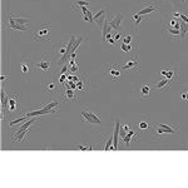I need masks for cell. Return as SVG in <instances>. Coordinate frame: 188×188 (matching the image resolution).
<instances>
[{
	"mask_svg": "<svg viewBox=\"0 0 188 188\" xmlns=\"http://www.w3.org/2000/svg\"><path fill=\"white\" fill-rule=\"evenodd\" d=\"M49 34H50V25L43 24L34 34H33V39L36 41H49L50 40Z\"/></svg>",
	"mask_w": 188,
	"mask_h": 188,
	"instance_id": "cell-1",
	"label": "cell"
},
{
	"mask_svg": "<svg viewBox=\"0 0 188 188\" xmlns=\"http://www.w3.org/2000/svg\"><path fill=\"white\" fill-rule=\"evenodd\" d=\"M104 74L107 77L110 78L112 82H115L120 78V74H122V66L117 65V64H109L104 66Z\"/></svg>",
	"mask_w": 188,
	"mask_h": 188,
	"instance_id": "cell-2",
	"label": "cell"
},
{
	"mask_svg": "<svg viewBox=\"0 0 188 188\" xmlns=\"http://www.w3.org/2000/svg\"><path fill=\"white\" fill-rule=\"evenodd\" d=\"M75 36L72 35L70 36V40H69V43L68 45H66V52L64 55H62V58L59 59V62H58V65H64V64H68V62L70 60V57H72V53H73V47H74V44H75Z\"/></svg>",
	"mask_w": 188,
	"mask_h": 188,
	"instance_id": "cell-3",
	"label": "cell"
},
{
	"mask_svg": "<svg viewBox=\"0 0 188 188\" xmlns=\"http://www.w3.org/2000/svg\"><path fill=\"white\" fill-rule=\"evenodd\" d=\"M178 75H179L178 69L175 68V66H172V65H164L162 68V70H161V77L168 78L172 82L175 80V78H177Z\"/></svg>",
	"mask_w": 188,
	"mask_h": 188,
	"instance_id": "cell-4",
	"label": "cell"
},
{
	"mask_svg": "<svg viewBox=\"0 0 188 188\" xmlns=\"http://www.w3.org/2000/svg\"><path fill=\"white\" fill-rule=\"evenodd\" d=\"M80 114H82L83 122L92 123V124H102V120L99 119V117L97 114H94V113L89 109H82Z\"/></svg>",
	"mask_w": 188,
	"mask_h": 188,
	"instance_id": "cell-5",
	"label": "cell"
},
{
	"mask_svg": "<svg viewBox=\"0 0 188 188\" xmlns=\"http://www.w3.org/2000/svg\"><path fill=\"white\" fill-rule=\"evenodd\" d=\"M123 70H133V72H139L140 66H139V55L136 54L133 58H131L124 65H122Z\"/></svg>",
	"mask_w": 188,
	"mask_h": 188,
	"instance_id": "cell-6",
	"label": "cell"
},
{
	"mask_svg": "<svg viewBox=\"0 0 188 188\" xmlns=\"http://www.w3.org/2000/svg\"><path fill=\"white\" fill-rule=\"evenodd\" d=\"M163 33H164L166 35H168L171 39L172 40H182V31H181V29H177V28H171V27H167V25L163 24Z\"/></svg>",
	"mask_w": 188,
	"mask_h": 188,
	"instance_id": "cell-7",
	"label": "cell"
},
{
	"mask_svg": "<svg viewBox=\"0 0 188 188\" xmlns=\"http://www.w3.org/2000/svg\"><path fill=\"white\" fill-rule=\"evenodd\" d=\"M59 112L58 108H54V109H45V108H41V109H36V110H31L27 113L28 118H34V117H39V115H44V114H50V113H57Z\"/></svg>",
	"mask_w": 188,
	"mask_h": 188,
	"instance_id": "cell-8",
	"label": "cell"
},
{
	"mask_svg": "<svg viewBox=\"0 0 188 188\" xmlns=\"http://www.w3.org/2000/svg\"><path fill=\"white\" fill-rule=\"evenodd\" d=\"M138 139H139V134H138L134 129H131V131L125 134V137H123V143H124L125 147H129L132 143V140L137 142Z\"/></svg>",
	"mask_w": 188,
	"mask_h": 188,
	"instance_id": "cell-9",
	"label": "cell"
},
{
	"mask_svg": "<svg viewBox=\"0 0 188 188\" xmlns=\"http://www.w3.org/2000/svg\"><path fill=\"white\" fill-rule=\"evenodd\" d=\"M34 68L41 70L43 73H47L50 68V57H44L40 62H38L36 64H34Z\"/></svg>",
	"mask_w": 188,
	"mask_h": 188,
	"instance_id": "cell-10",
	"label": "cell"
},
{
	"mask_svg": "<svg viewBox=\"0 0 188 188\" xmlns=\"http://www.w3.org/2000/svg\"><path fill=\"white\" fill-rule=\"evenodd\" d=\"M171 83H173L171 79L168 78H164V77H162L161 80H158V83H156V89L157 90H169L171 89Z\"/></svg>",
	"mask_w": 188,
	"mask_h": 188,
	"instance_id": "cell-11",
	"label": "cell"
},
{
	"mask_svg": "<svg viewBox=\"0 0 188 188\" xmlns=\"http://www.w3.org/2000/svg\"><path fill=\"white\" fill-rule=\"evenodd\" d=\"M18 98H19L18 94H14L13 97L9 98V102H8V107H6V110H9V113H14V112H16V110L19 109Z\"/></svg>",
	"mask_w": 188,
	"mask_h": 188,
	"instance_id": "cell-12",
	"label": "cell"
},
{
	"mask_svg": "<svg viewBox=\"0 0 188 188\" xmlns=\"http://www.w3.org/2000/svg\"><path fill=\"white\" fill-rule=\"evenodd\" d=\"M119 131H120V128H119V119H115L114 129H113V150L118 149V144H119V140H118Z\"/></svg>",
	"mask_w": 188,
	"mask_h": 188,
	"instance_id": "cell-13",
	"label": "cell"
},
{
	"mask_svg": "<svg viewBox=\"0 0 188 188\" xmlns=\"http://www.w3.org/2000/svg\"><path fill=\"white\" fill-rule=\"evenodd\" d=\"M112 27L109 24V15H108V18L104 19V22L102 24V43H104L106 41V36L107 34H109V33L112 31Z\"/></svg>",
	"mask_w": 188,
	"mask_h": 188,
	"instance_id": "cell-14",
	"label": "cell"
},
{
	"mask_svg": "<svg viewBox=\"0 0 188 188\" xmlns=\"http://www.w3.org/2000/svg\"><path fill=\"white\" fill-rule=\"evenodd\" d=\"M107 13H108V9L107 8H102V9H100L97 14L94 15V22L95 23H98L99 25H102L103 24V22H104V19L107 18Z\"/></svg>",
	"mask_w": 188,
	"mask_h": 188,
	"instance_id": "cell-15",
	"label": "cell"
},
{
	"mask_svg": "<svg viewBox=\"0 0 188 188\" xmlns=\"http://www.w3.org/2000/svg\"><path fill=\"white\" fill-rule=\"evenodd\" d=\"M122 19H123V15L122 14H119V15H117L114 16L112 20H109V24H110V27L114 29V30H120V25H122Z\"/></svg>",
	"mask_w": 188,
	"mask_h": 188,
	"instance_id": "cell-16",
	"label": "cell"
},
{
	"mask_svg": "<svg viewBox=\"0 0 188 188\" xmlns=\"http://www.w3.org/2000/svg\"><path fill=\"white\" fill-rule=\"evenodd\" d=\"M157 125H159L161 128L164 129L167 134H175L178 132L177 125H168V124H163V123H157Z\"/></svg>",
	"mask_w": 188,
	"mask_h": 188,
	"instance_id": "cell-17",
	"label": "cell"
},
{
	"mask_svg": "<svg viewBox=\"0 0 188 188\" xmlns=\"http://www.w3.org/2000/svg\"><path fill=\"white\" fill-rule=\"evenodd\" d=\"M10 29L11 30H20V31H29V28L27 25H20L18 23H15V20L10 18Z\"/></svg>",
	"mask_w": 188,
	"mask_h": 188,
	"instance_id": "cell-18",
	"label": "cell"
},
{
	"mask_svg": "<svg viewBox=\"0 0 188 188\" xmlns=\"http://www.w3.org/2000/svg\"><path fill=\"white\" fill-rule=\"evenodd\" d=\"M159 8H161V5H149V6H145V8H143L142 10H139V11H138V14H139V15L150 14V13H153V11L158 10Z\"/></svg>",
	"mask_w": 188,
	"mask_h": 188,
	"instance_id": "cell-19",
	"label": "cell"
},
{
	"mask_svg": "<svg viewBox=\"0 0 188 188\" xmlns=\"http://www.w3.org/2000/svg\"><path fill=\"white\" fill-rule=\"evenodd\" d=\"M9 95L5 93L4 88H1V95H0V99H1V109L6 110V107H8V102H9Z\"/></svg>",
	"mask_w": 188,
	"mask_h": 188,
	"instance_id": "cell-20",
	"label": "cell"
},
{
	"mask_svg": "<svg viewBox=\"0 0 188 188\" xmlns=\"http://www.w3.org/2000/svg\"><path fill=\"white\" fill-rule=\"evenodd\" d=\"M10 18H13L15 20V23H18V24H20V25H28L29 24V19L28 18H23L22 15H11Z\"/></svg>",
	"mask_w": 188,
	"mask_h": 188,
	"instance_id": "cell-21",
	"label": "cell"
},
{
	"mask_svg": "<svg viewBox=\"0 0 188 188\" xmlns=\"http://www.w3.org/2000/svg\"><path fill=\"white\" fill-rule=\"evenodd\" d=\"M143 20H145L144 18H143V15H139V14H138V13H137V14H134V15H133L132 16V22H133V28H137L138 27V25H139L142 22H143Z\"/></svg>",
	"mask_w": 188,
	"mask_h": 188,
	"instance_id": "cell-22",
	"label": "cell"
},
{
	"mask_svg": "<svg viewBox=\"0 0 188 188\" xmlns=\"http://www.w3.org/2000/svg\"><path fill=\"white\" fill-rule=\"evenodd\" d=\"M30 63H29L28 60H22L20 62V70L24 73V74H27V73H29V70H30Z\"/></svg>",
	"mask_w": 188,
	"mask_h": 188,
	"instance_id": "cell-23",
	"label": "cell"
},
{
	"mask_svg": "<svg viewBox=\"0 0 188 188\" xmlns=\"http://www.w3.org/2000/svg\"><path fill=\"white\" fill-rule=\"evenodd\" d=\"M149 93H150V87L148 84H144V85L140 87V95H142V98H148Z\"/></svg>",
	"mask_w": 188,
	"mask_h": 188,
	"instance_id": "cell-24",
	"label": "cell"
},
{
	"mask_svg": "<svg viewBox=\"0 0 188 188\" xmlns=\"http://www.w3.org/2000/svg\"><path fill=\"white\" fill-rule=\"evenodd\" d=\"M113 136H108L106 137V144H104V147H103V150H108V149H112L113 150Z\"/></svg>",
	"mask_w": 188,
	"mask_h": 188,
	"instance_id": "cell-25",
	"label": "cell"
},
{
	"mask_svg": "<svg viewBox=\"0 0 188 188\" xmlns=\"http://www.w3.org/2000/svg\"><path fill=\"white\" fill-rule=\"evenodd\" d=\"M137 128L139 129V131L143 132V131H147V129H149L150 125L147 122H145V120H140L139 123H137Z\"/></svg>",
	"mask_w": 188,
	"mask_h": 188,
	"instance_id": "cell-26",
	"label": "cell"
},
{
	"mask_svg": "<svg viewBox=\"0 0 188 188\" xmlns=\"http://www.w3.org/2000/svg\"><path fill=\"white\" fill-rule=\"evenodd\" d=\"M65 99H68V100H73V102H75V99H77V97H75V94H74V90H73V89H66V90H65Z\"/></svg>",
	"mask_w": 188,
	"mask_h": 188,
	"instance_id": "cell-27",
	"label": "cell"
},
{
	"mask_svg": "<svg viewBox=\"0 0 188 188\" xmlns=\"http://www.w3.org/2000/svg\"><path fill=\"white\" fill-rule=\"evenodd\" d=\"M25 119H28V117H27V115H24V117H19V118H14V119H13L11 122L9 123V125H10V127H14L15 124H20L22 122H24Z\"/></svg>",
	"mask_w": 188,
	"mask_h": 188,
	"instance_id": "cell-28",
	"label": "cell"
},
{
	"mask_svg": "<svg viewBox=\"0 0 188 188\" xmlns=\"http://www.w3.org/2000/svg\"><path fill=\"white\" fill-rule=\"evenodd\" d=\"M44 88L47 89V92H50V93H53V92L57 90V84H55L54 82H50V83H48V84H45Z\"/></svg>",
	"mask_w": 188,
	"mask_h": 188,
	"instance_id": "cell-29",
	"label": "cell"
},
{
	"mask_svg": "<svg viewBox=\"0 0 188 188\" xmlns=\"http://www.w3.org/2000/svg\"><path fill=\"white\" fill-rule=\"evenodd\" d=\"M58 106H59V102L58 100H54V102H52V103H49V104H47V106H44L43 108H45V109H54V108H57Z\"/></svg>",
	"mask_w": 188,
	"mask_h": 188,
	"instance_id": "cell-30",
	"label": "cell"
},
{
	"mask_svg": "<svg viewBox=\"0 0 188 188\" xmlns=\"http://www.w3.org/2000/svg\"><path fill=\"white\" fill-rule=\"evenodd\" d=\"M120 49H122L124 53H129L133 48H132V44H124V43H122V44H120Z\"/></svg>",
	"mask_w": 188,
	"mask_h": 188,
	"instance_id": "cell-31",
	"label": "cell"
},
{
	"mask_svg": "<svg viewBox=\"0 0 188 188\" xmlns=\"http://www.w3.org/2000/svg\"><path fill=\"white\" fill-rule=\"evenodd\" d=\"M132 39H133L132 35H124L122 38V43H124V44H132Z\"/></svg>",
	"mask_w": 188,
	"mask_h": 188,
	"instance_id": "cell-32",
	"label": "cell"
},
{
	"mask_svg": "<svg viewBox=\"0 0 188 188\" xmlns=\"http://www.w3.org/2000/svg\"><path fill=\"white\" fill-rule=\"evenodd\" d=\"M179 19H181L182 22H185V23L188 25V16H187V15H185V14H181V15H179Z\"/></svg>",
	"mask_w": 188,
	"mask_h": 188,
	"instance_id": "cell-33",
	"label": "cell"
},
{
	"mask_svg": "<svg viewBox=\"0 0 188 188\" xmlns=\"http://www.w3.org/2000/svg\"><path fill=\"white\" fill-rule=\"evenodd\" d=\"M78 148H79V149H82V150H88V149H92V147H84V145H78Z\"/></svg>",
	"mask_w": 188,
	"mask_h": 188,
	"instance_id": "cell-34",
	"label": "cell"
},
{
	"mask_svg": "<svg viewBox=\"0 0 188 188\" xmlns=\"http://www.w3.org/2000/svg\"><path fill=\"white\" fill-rule=\"evenodd\" d=\"M120 36H122V34H120V33L118 31V33H117V34H115V36H114V39H115L117 41H118V40H120Z\"/></svg>",
	"mask_w": 188,
	"mask_h": 188,
	"instance_id": "cell-35",
	"label": "cell"
},
{
	"mask_svg": "<svg viewBox=\"0 0 188 188\" xmlns=\"http://www.w3.org/2000/svg\"><path fill=\"white\" fill-rule=\"evenodd\" d=\"M65 79H66V77H65L64 74H62V75H60V83H64Z\"/></svg>",
	"mask_w": 188,
	"mask_h": 188,
	"instance_id": "cell-36",
	"label": "cell"
},
{
	"mask_svg": "<svg viewBox=\"0 0 188 188\" xmlns=\"http://www.w3.org/2000/svg\"><path fill=\"white\" fill-rule=\"evenodd\" d=\"M181 98H182L183 100H187V94H186V93H183V94L181 95Z\"/></svg>",
	"mask_w": 188,
	"mask_h": 188,
	"instance_id": "cell-37",
	"label": "cell"
},
{
	"mask_svg": "<svg viewBox=\"0 0 188 188\" xmlns=\"http://www.w3.org/2000/svg\"><path fill=\"white\" fill-rule=\"evenodd\" d=\"M5 79H6L5 75H1V82H4V80H5Z\"/></svg>",
	"mask_w": 188,
	"mask_h": 188,
	"instance_id": "cell-38",
	"label": "cell"
}]
</instances>
